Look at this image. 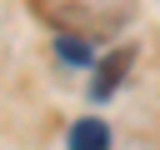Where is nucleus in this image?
I'll use <instances>...</instances> for the list:
<instances>
[{
  "instance_id": "obj_2",
  "label": "nucleus",
  "mask_w": 160,
  "mask_h": 150,
  "mask_svg": "<svg viewBox=\"0 0 160 150\" xmlns=\"http://www.w3.org/2000/svg\"><path fill=\"white\" fill-rule=\"evenodd\" d=\"M125 65H130V50H115V55L105 60V70H100V80L90 85V95H95V100H105V95H110V90L120 85V70H125Z\"/></svg>"
},
{
  "instance_id": "obj_1",
  "label": "nucleus",
  "mask_w": 160,
  "mask_h": 150,
  "mask_svg": "<svg viewBox=\"0 0 160 150\" xmlns=\"http://www.w3.org/2000/svg\"><path fill=\"white\" fill-rule=\"evenodd\" d=\"M105 145H110L105 120H75L70 125V150H105Z\"/></svg>"
},
{
  "instance_id": "obj_3",
  "label": "nucleus",
  "mask_w": 160,
  "mask_h": 150,
  "mask_svg": "<svg viewBox=\"0 0 160 150\" xmlns=\"http://www.w3.org/2000/svg\"><path fill=\"white\" fill-rule=\"evenodd\" d=\"M55 50H60V55H65L70 65H85V45H75V40H60Z\"/></svg>"
}]
</instances>
